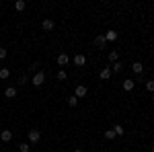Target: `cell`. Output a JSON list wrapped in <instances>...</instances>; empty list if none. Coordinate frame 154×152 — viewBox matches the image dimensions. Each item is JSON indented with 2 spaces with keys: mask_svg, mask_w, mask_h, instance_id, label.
<instances>
[{
  "mask_svg": "<svg viewBox=\"0 0 154 152\" xmlns=\"http://www.w3.org/2000/svg\"><path fill=\"white\" fill-rule=\"evenodd\" d=\"M31 82H33V86H41L43 82H45V72L43 70H39L33 74V78H31Z\"/></svg>",
  "mask_w": 154,
  "mask_h": 152,
  "instance_id": "obj_1",
  "label": "cell"
},
{
  "mask_svg": "<svg viewBox=\"0 0 154 152\" xmlns=\"http://www.w3.org/2000/svg\"><path fill=\"white\" fill-rule=\"evenodd\" d=\"M27 140H29V144H37V142L41 140V132L39 129H31L27 134Z\"/></svg>",
  "mask_w": 154,
  "mask_h": 152,
  "instance_id": "obj_2",
  "label": "cell"
},
{
  "mask_svg": "<svg viewBox=\"0 0 154 152\" xmlns=\"http://www.w3.org/2000/svg\"><path fill=\"white\" fill-rule=\"evenodd\" d=\"M86 95H88V88H86L84 84H78V86L74 88V97H76V99H84Z\"/></svg>",
  "mask_w": 154,
  "mask_h": 152,
  "instance_id": "obj_3",
  "label": "cell"
},
{
  "mask_svg": "<svg viewBox=\"0 0 154 152\" xmlns=\"http://www.w3.org/2000/svg\"><path fill=\"white\" fill-rule=\"evenodd\" d=\"M56 62H58V66H60V68H64V70H66V66L70 64V56H68V54H60Z\"/></svg>",
  "mask_w": 154,
  "mask_h": 152,
  "instance_id": "obj_4",
  "label": "cell"
},
{
  "mask_svg": "<svg viewBox=\"0 0 154 152\" xmlns=\"http://www.w3.org/2000/svg\"><path fill=\"white\" fill-rule=\"evenodd\" d=\"M103 35H105V39H107V43H109V41H117V37H119V33H117V31H113V29H109V31H107V33H103Z\"/></svg>",
  "mask_w": 154,
  "mask_h": 152,
  "instance_id": "obj_5",
  "label": "cell"
},
{
  "mask_svg": "<svg viewBox=\"0 0 154 152\" xmlns=\"http://www.w3.org/2000/svg\"><path fill=\"white\" fill-rule=\"evenodd\" d=\"M72 62H74L76 66H84V64H86V56H84V54H76V56L72 58Z\"/></svg>",
  "mask_w": 154,
  "mask_h": 152,
  "instance_id": "obj_6",
  "label": "cell"
},
{
  "mask_svg": "<svg viewBox=\"0 0 154 152\" xmlns=\"http://www.w3.org/2000/svg\"><path fill=\"white\" fill-rule=\"evenodd\" d=\"M0 140L4 142V144L11 142L12 140V132H11V129H2V132H0Z\"/></svg>",
  "mask_w": 154,
  "mask_h": 152,
  "instance_id": "obj_7",
  "label": "cell"
},
{
  "mask_svg": "<svg viewBox=\"0 0 154 152\" xmlns=\"http://www.w3.org/2000/svg\"><path fill=\"white\" fill-rule=\"evenodd\" d=\"M121 86H123V91H128V93H130V91H134V88H136V82L131 80V78H125Z\"/></svg>",
  "mask_w": 154,
  "mask_h": 152,
  "instance_id": "obj_8",
  "label": "cell"
},
{
  "mask_svg": "<svg viewBox=\"0 0 154 152\" xmlns=\"http://www.w3.org/2000/svg\"><path fill=\"white\" fill-rule=\"evenodd\" d=\"M111 74H113V72H111V68H109V66H105L103 70L99 72V76H101V80H109V78H111Z\"/></svg>",
  "mask_w": 154,
  "mask_h": 152,
  "instance_id": "obj_9",
  "label": "cell"
},
{
  "mask_svg": "<svg viewBox=\"0 0 154 152\" xmlns=\"http://www.w3.org/2000/svg\"><path fill=\"white\" fill-rule=\"evenodd\" d=\"M41 27H43V31H54V27H56V23H54L51 19H43V23H41Z\"/></svg>",
  "mask_w": 154,
  "mask_h": 152,
  "instance_id": "obj_10",
  "label": "cell"
},
{
  "mask_svg": "<svg viewBox=\"0 0 154 152\" xmlns=\"http://www.w3.org/2000/svg\"><path fill=\"white\" fill-rule=\"evenodd\" d=\"M131 72H134V74H142L144 72V64L142 62H134V64H131Z\"/></svg>",
  "mask_w": 154,
  "mask_h": 152,
  "instance_id": "obj_11",
  "label": "cell"
},
{
  "mask_svg": "<svg viewBox=\"0 0 154 152\" xmlns=\"http://www.w3.org/2000/svg\"><path fill=\"white\" fill-rule=\"evenodd\" d=\"M25 8H27V2H25V0H17V2H14V11L17 12H23Z\"/></svg>",
  "mask_w": 154,
  "mask_h": 152,
  "instance_id": "obj_12",
  "label": "cell"
},
{
  "mask_svg": "<svg viewBox=\"0 0 154 152\" xmlns=\"http://www.w3.org/2000/svg\"><path fill=\"white\" fill-rule=\"evenodd\" d=\"M4 97H6V99H14V97H17V88H14V86H8V88L4 91Z\"/></svg>",
  "mask_w": 154,
  "mask_h": 152,
  "instance_id": "obj_13",
  "label": "cell"
},
{
  "mask_svg": "<svg viewBox=\"0 0 154 152\" xmlns=\"http://www.w3.org/2000/svg\"><path fill=\"white\" fill-rule=\"evenodd\" d=\"M109 68H111L113 74H119V72L123 70V64H121V62H115V64H113V66H109Z\"/></svg>",
  "mask_w": 154,
  "mask_h": 152,
  "instance_id": "obj_14",
  "label": "cell"
},
{
  "mask_svg": "<svg viewBox=\"0 0 154 152\" xmlns=\"http://www.w3.org/2000/svg\"><path fill=\"white\" fill-rule=\"evenodd\" d=\"M109 62L111 64H115V62H119V54L113 49V51H109Z\"/></svg>",
  "mask_w": 154,
  "mask_h": 152,
  "instance_id": "obj_15",
  "label": "cell"
},
{
  "mask_svg": "<svg viewBox=\"0 0 154 152\" xmlns=\"http://www.w3.org/2000/svg\"><path fill=\"white\" fill-rule=\"evenodd\" d=\"M95 43H97L99 47H105V45H107V39H105V35H99V37L95 39Z\"/></svg>",
  "mask_w": 154,
  "mask_h": 152,
  "instance_id": "obj_16",
  "label": "cell"
},
{
  "mask_svg": "<svg viewBox=\"0 0 154 152\" xmlns=\"http://www.w3.org/2000/svg\"><path fill=\"white\" fill-rule=\"evenodd\" d=\"M11 76V70L8 68H0V80H6Z\"/></svg>",
  "mask_w": 154,
  "mask_h": 152,
  "instance_id": "obj_17",
  "label": "cell"
},
{
  "mask_svg": "<svg viewBox=\"0 0 154 152\" xmlns=\"http://www.w3.org/2000/svg\"><path fill=\"white\" fill-rule=\"evenodd\" d=\"M19 150H21V152H31V144H29V142H23V144H19Z\"/></svg>",
  "mask_w": 154,
  "mask_h": 152,
  "instance_id": "obj_18",
  "label": "cell"
},
{
  "mask_svg": "<svg viewBox=\"0 0 154 152\" xmlns=\"http://www.w3.org/2000/svg\"><path fill=\"white\" fill-rule=\"evenodd\" d=\"M144 86H146V91H148L150 95L154 93V80H146V82H144Z\"/></svg>",
  "mask_w": 154,
  "mask_h": 152,
  "instance_id": "obj_19",
  "label": "cell"
},
{
  "mask_svg": "<svg viewBox=\"0 0 154 152\" xmlns=\"http://www.w3.org/2000/svg\"><path fill=\"white\" fill-rule=\"evenodd\" d=\"M56 76H58V80H66V78H68V74H66V70H64V68H60Z\"/></svg>",
  "mask_w": 154,
  "mask_h": 152,
  "instance_id": "obj_20",
  "label": "cell"
},
{
  "mask_svg": "<svg viewBox=\"0 0 154 152\" xmlns=\"http://www.w3.org/2000/svg\"><path fill=\"white\" fill-rule=\"evenodd\" d=\"M27 82H29V74H21V76H19V84H21V86H25Z\"/></svg>",
  "mask_w": 154,
  "mask_h": 152,
  "instance_id": "obj_21",
  "label": "cell"
},
{
  "mask_svg": "<svg viewBox=\"0 0 154 152\" xmlns=\"http://www.w3.org/2000/svg\"><path fill=\"white\" fill-rule=\"evenodd\" d=\"M113 132H115V136H123V134H125V132H123V126H113Z\"/></svg>",
  "mask_w": 154,
  "mask_h": 152,
  "instance_id": "obj_22",
  "label": "cell"
},
{
  "mask_svg": "<svg viewBox=\"0 0 154 152\" xmlns=\"http://www.w3.org/2000/svg\"><path fill=\"white\" fill-rule=\"evenodd\" d=\"M105 140H115V132H113V128L105 132Z\"/></svg>",
  "mask_w": 154,
  "mask_h": 152,
  "instance_id": "obj_23",
  "label": "cell"
},
{
  "mask_svg": "<svg viewBox=\"0 0 154 152\" xmlns=\"http://www.w3.org/2000/svg\"><path fill=\"white\" fill-rule=\"evenodd\" d=\"M68 105H70V107H76V105H78V99H76L74 95H72V97H68Z\"/></svg>",
  "mask_w": 154,
  "mask_h": 152,
  "instance_id": "obj_24",
  "label": "cell"
},
{
  "mask_svg": "<svg viewBox=\"0 0 154 152\" xmlns=\"http://www.w3.org/2000/svg\"><path fill=\"white\" fill-rule=\"evenodd\" d=\"M6 56H8V51H6L4 47H0V60H4V58H6Z\"/></svg>",
  "mask_w": 154,
  "mask_h": 152,
  "instance_id": "obj_25",
  "label": "cell"
},
{
  "mask_svg": "<svg viewBox=\"0 0 154 152\" xmlns=\"http://www.w3.org/2000/svg\"><path fill=\"white\" fill-rule=\"evenodd\" d=\"M72 152H82V148H74V150H72Z\"/></svg>",
  "mask_w": 154,
  "mask_h": 152,
  "instance_id": "obj_26",
  "label": "cell"
},
{
  "mask_svg": "<svg viewBox=\"0 0 154 152\" xmlns=\"http://www.w3.org/2000/svg\"><path fill=\"white\" fill-rule=\"evenodd\" d=\"M152 101H154V93H152Z\"/></svg>",
  "mask_w": 154,
  "mask_h": 152,
  "instance_id": "obj_27",
  "label": "cell"
},
{
  "mask_svg": "<svg viewBox=\"0 0 154 152\" xmlns=\"http://www.w3.org/2000/svg\"><path fill=\"white\" fill-rule=\"evenodd\" d=\"M150 152H154V148H152V150H150Z\"/></svg>",
  "mask_w": 154,
  "mask_h": 152,
  "instance_id": "obj_28",
  "label": "cell"
}]
</instances>
